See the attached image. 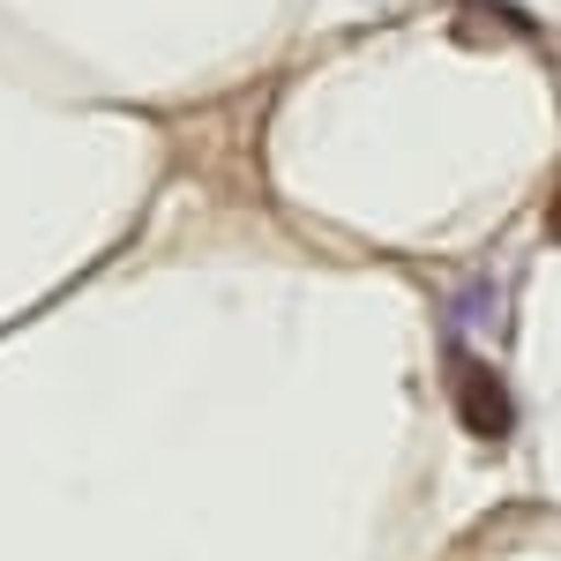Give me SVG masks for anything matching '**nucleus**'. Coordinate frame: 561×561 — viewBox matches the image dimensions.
Instances as JSON below:
<instances>
[{
    "label": "nucleus",
    "mask_w": 561,
    "mask_h": 561,
    "mask_svg": "<svg viewBox=\"0 0 561 561\" xmlns=\"http://www.w3.org/2000/svg\"><path fill=\"white\" fill-rule=\"evenodd\" d=\"M449 397H457L465 434H479V442H502V434L517 427V404H510L502 375L486 359H472V352H449Z\"/></svg>",
    "instance_id": "1"
},
{
    "label": "nucleus",
    "mask_w": 561,
    "mask_h": 561,
    "mask_svg": "<svg viewBox=\"0 0 561 561\" xmlns=\"http://www.w3.org/2000/svg\"><path fill=\"white\" fill-rule=\"evenodd\" d=\"M547 232H554V240H561V195H554V203H547Z\"/></svg>",
    "instance_id": "2"
}]
</instances>
